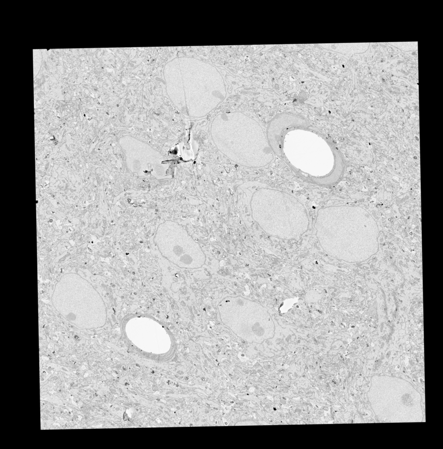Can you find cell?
<instances>
[{"label": "cell", "instance_id": "obj_1", "mask_svg": "<svg viewBox=\"0 0 443 449\" xmlns=\"http://www.w3.org/2000/svg\"><path fill=\"white\" fill-rule=\"evenodd\" d=\"M166 77L170 88L186 92L192 105L204 112L213 109L225 96L224 80L217 68L195 58L171 61L166 66Z\"/></svg>", "mask_w": 443, "mask_h": 449}, {"label": "cell", "instance_id": "obj_2", "mask_svg": "<svg viewBox=\"0 0 443 449\" xmlns=\"http://www.w3.org/2000/svg\"><path fill=\"white\" fill-rule=\"evenodd\" d=\"M220 319L237 336L261 343L274 335V323L261 305L240 296L227 297L219 305Z\"/></svg>", "mask_w": 443, "mask_h": 449}, {"label": "cell", "instance_id": "obj_3", "mask_svg": "<svg viewBox=\"0 0 443 449\" xmlns=\"http://www.w3.org/2000/svg\"><path fill=\"white\" fill-rule=\"evenodd\" d=\"M154 241L163 257L179 267L197 268L205 262L199 247L177 224L167 221L158 227Z\"/></svg>", "mask_w": 443, "mask_h": 449}]
</instances>
